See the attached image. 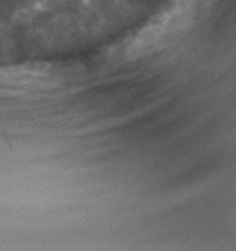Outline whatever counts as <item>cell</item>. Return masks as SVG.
Instances as JSON below:
<instances>
[{
	"mask_svg": "<svg viewBox=\"0 0 236 251\" xmlns=\"http://www.w3.org/2000/svg\"><path fill=\"white\" fill-rule=\"evenodd\" d=\"M193 15L194 0H175L132 39L127 55L130 58H139L162 50L190 25Z\"/></svg>",
	"mask_w": 236,
	"mask_h": 251,
	"instance_id": "cell-1",
	"label": "cell"
}]
</instances>
